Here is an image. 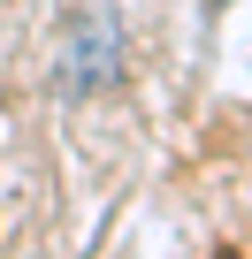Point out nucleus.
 I'll return each instance as SVG.
<instances>
[{"instance_id":"f257e3e1","label":"nucleus","mask_w":252,"mask_h":259,"mask_svg":"<svg viewBox=\"0 0 252 259\" xmlns=\"http://www.w3.org/2000/svg\"><path fill=\"white\" fill-rule=\"evenodd\" d=\"M122 69H130V54H122V23L107 0H92V8L69 23V46H61V92L69 99H99L122 84Z\"/></svg>"},{"instance_id":"f03ea898","label":"nucleus","mask_w":252,"mask_h":259,"mask_svg":"<svg viewBox=\"0 0 252 259\" xmlns=\"http://www.w3.org/2000/svg\"><path fill=\"white\" fill-rule=\"evenodd\" d=\"M214 259H237V251H214Z\"/></svg>"}]
</instances>
